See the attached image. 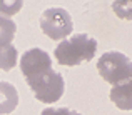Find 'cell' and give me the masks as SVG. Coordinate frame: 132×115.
Returning a JSON list of instances; mask_svg holds the SVG:
<instances>
[{
    "mask_svg": "<svg viewBox=\"0 0 132 115\" xmlns=\"http://www.w3.org/2000/svg\"><path fill=\"white\" fill-rule=\"evenodd\" d=\"M97 50V40L87 33H75L62 40L55 47V58L64 67H77L82 62H90Z\"/></svg>",
    "mask_w": 132,
    "mask_h": 115,
    "instance_id": "cell-1",
    "label": "cell"
},
{
    "mask_svg": "<svg viewBox=\"0 0 132 115\" xmlns=\"http://www.w3.org/2000/svg\"><path fill=\"white\" fill-rule=\"evenodd\" d=\"M97 70L107 83H122L132 78V60L122 52H105L97 60Z\"/></svg>",
    "mask_w": 132,
    "mask_h": 115,
    "instance_id": "cell-2",
    "label": "cell"
},
{
    "mask_svg": "<svg viewBox=\"0 0 132 115\" xmlns=\"http://www.w3.org/2000/svg\"><path fill=\"white\" fill-rule=\"evenodd\" d=\"M22 7V2H12V3H7V2H0V15L5 13V15H13L17 13Z\"/></svg>",
    "mask_w": 132,
    "mask_h": 115,
    "instance_id": "cell-12",
    "label": "cell"
},
{
    "mask_svg": "<svg viewBox=\"0 0 132 115\" xmlns=\"http://www.w3.org/2000/svg\"><path fill=\"white\" fill-rule=\"evenodd\" d=\"M17 54L19 52H17V48L12 43L0 47V68L5 72L12 70L17 64Z\"/></svg>",
    "mask_w": 132,
    "mask_h": 115,
    "instance_id": "cell-9",
    "label": "cell"
},
{
    "mask_svg": "<svg viewBox=\"0 0 132 115\" xmlns=\"http://www.w3.org/2000/svg\"><path fill=\"white\" fill-rule=\"evenodd\" d=\"M112 8L119 19L132 20V2H114Z\"/></svg>",
    "mask_w": 132,
    "mask_h": 115,
    "instance_id": "cell-10",
    "label": "cell"
},
{
    "mask_svg": "<svg viewBox=\"0 0 132 115\" xmlns=\"http://www.w3.org/2000/svg\"><path fill=\"white\" fill-rule=\"evenodd\" d=\"M19 105V92L9 82L0 80V115L12 113Z\"/></svg>",
    "mask_w": 132,
    "mask_h": 115,
    "instance_id": "cell-7",
    "label": "cell"
},
{
    "mask_svg": "<svg viewBox=\"0 0 132 115\" xmlns=\"http://www.w3.org/2000/svg\"><path fill=\"white\" fill-rule=\"evenodd\" d=\"M110 100L120 110H132V78L117 83L110 90Z\"/></svg>",
    "mask_w": 132,
    "mask_h": 115,
    "instance_id": "cell-6",
    "label": "cell"
},
{
    "mask_svg": "<svg viewBox=\"0 0 132 115\" xmlns=\"http://www.w3.org/2000/svg\"><path fill=\"white\" fill-rule=\"evenodd\" d=\"M40 115H82L75 110H70L67 107H59V109H54V107H47V109L42 110Z\"/></svg>",
    "mask_w": 132,
    "mask_h": 115,
    "instance_id": "cell-11",
    "label": "cell"
},
{
    "mask_svg": "<svg viewBox=\"0 0 132 115\" xmlns=\"http://www.w3.org/2000/svg\"><path fill=\"white\" fill-rule=\"evenodd\" d=\"M17 32V25L12 19L0 15V47L3 45H10Z\"/></svg>",
    "mask_w": 132,
    "mask_h": 115,
    "instance_id": "cell-8",
    "label": "cell"
},
{
    "mask_svg": "<svg viewBox=\"0 0 132 115\" xmlns=\"http://www.w3.org/2000/svg\"><path fill=\"white\" fill-rule=\"evenodd\" d=\"M27 85L34 92L37 100L44 103H55L62 99V93L65 90L64 77L55 70H48L34 80H29Z\"/></svg>",
    "mask_w": 132,
    "mask_h": 115,
    "instance_id": "cell-3",
    "label": "cell"
},
{
    "mask_svg": "<svg viewBox=\"0 0 132 115\" xmlns=\"http://www.w3.org/2000/svg\"><path fill=\"white\" fill-rule=\"evenodd\" d=\"M40 27L42 32L52 40H64L69 37V33L74 30L72 17L65 8L52 7L47 8L40 17Z\"/></svg>",
    "mask_w": 132,
    "mask_h": 115,
    "instance_id": "cell-4",
    "label": "cell"
},
{
    "mask_svg": "<svg viewBox=\"0 0 132 115\" xmlns=\"http://www.w3.org/2000/svg\"><path fill=\"white\" fill-rule=\"evenodd\" d=\"M20 70L25 77V82L34 80L45 72L52 70V58L42 48H30L20 58Z\"/></svg>",
    "mask_w": 132,
    "mask_h": 115,
    "instance_id": "cell-5",
    "label": "cell"
}]
</instances>
